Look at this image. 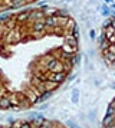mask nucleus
<instances>
[{"mask_svg":"<svg viewBox=\"0 0 115 128\" xmlns=\"http://www.w3.org/2000/svg\"><path fill=\"white\" fill-rule=\"evenodd\" d=\"M104 55H105V58H107L109 62H115V55L114 53H111V52H104Z\"/></svg>","mask_w":115,"mask_h":128,"instance_id":"6","label":"nucleus"},{"mask_svg":"<svg viewBox=\"0 0 115 128\" xmlns=\"http://www.w3.org/2000/svg\"><path fill=\"white\" fill-rule=\"evenodd\" d=\"M108 46H109V42H108L107 39L101 42V48H102V51H105V52H107V51H108Z\"/></svg>","mask_w":115,"mask_h":128,"instance_id":"8","label":"nucleus"},{"mask_svg":"<svg viewBox=\"0 0 115 128\" xmlns=\"http://www.w3.org/2000/svg\"><path fill=\"white\" fill-rule=\"evenodd\" d=\"M114 46H115V45H114Z\"/></svg>","mask_w":115,"mask_h":128,"instance_id":"23","label":"nucleus"},{"mask_svg":"<svg viewBox=\"0 0 115 128\" xmlns=\"http://www.w3.org/2000/svg\"><path fill=\"white\" fill-rule=\"evenodd\" d=\"M59 16H63V17H68V13H66V12H63V10H62V12H59Z\"/></svg>","mask_w":115,"mask_h":128,"instance_id":"17","label":"nucleus"},{"mask_svg":"<svg viewBox=\"0 0 115 128\" xmlns=\"http://www.w3.org/2000/svg\"><path fill=\"white\" fill-rule=\"evenodd\" d=\"M0 107L1 108H9L10 107V101L7 98H0Z\"/></svg>","mask_w":115,"mask_h":128,"instance_id":"3","label":"nucleus"},{"mask_svg":"<svg viewBox=\"0 0 115 128\" xmlns=\"http://www.w3.org/2000/svg\"><path fill=\"white\" fill-rule=\"evenodd\" d=\"M55 23H56V17H46L45 19V26H55Z\"/></svg>","mask_w":115,"mask_h":128,"instance_id":"2","label":"nucleus"},{"mask_svg":"<svg viewBox=\"0 0 115 128\" xmlns=\"http://www.w3.org/2000/svg\"><path fill=\"white\" fill-rule=\"evenodd\" d=\"M114 105H111L109 108H108V115H114Z\"/></svg>","mask_w":115,"mask_h":128,"instance_id":"12","label":"nucleus"},{"mask_svg":"<svg viewBox=\"0 0 115 128\" xmlns=\"http://www.w3.org/2000/svg\"><path fill=\"white\" fill-rule=\"evenodd\" d=\"M105 128H115V125H107Z\"/></svg>","mask_w":115,"mask_h":128,"instance_id":"21","label":"nucleus"},{"mask_svg":"<svg viewBox=\"0 0 115 128\" xmlns=\"http://www.w3.org/2000/svg\"><path fill=\"white\" fill-rule=\"evenodd\" d=\"M43 27H45V22H38V23H35V30H36V32L43 30Z\"/></svg>","mask_w":115,"mask_h":128,"instance_id":"7","label":"nucleus"},{"mask_svg":"<svg viewBox=\"0 0 115 128\" xmlns=\"http://www.w3.org/2000/svg\"><path fill=\"white\" fill-rule=\"evenodd\" d=\"M68 125H69V127H72V128H78V127H76V125L74 124V122H72V121H68Z\"/></svg>","mask_w":115,"mask_h":128,"instance_id":"18","label":"nucleus"},{"mask_svg":"<svg viewBox=\"0 0 115 128\" xmlns=\"http://www.w3.org/2000/svg\"><path fill=\"white\" fill-rule=\"evenodd\" d=\"M55 65H56V59H52V60L49 62V65H48V68H49V69H52L53 66H55Z\"/></svg>","mask_w":115,"mask_h":128,"instance_id":"11","label":"nucleus"},{"mask_svg":"<svg viewBox=\"0 0 115 128\" xmlns=\"http://www.w3.org/2000/svg\"><path fill=\"white\" fill-rule=\"evenodd\" d=\"M20 128H30V125H29L27 122H23V124H22V127H20Z\"/></svg>","mask_w":115,"mask_h":128,"instance_id":"19","label":"nucleus"},{"mask_svg":"<svg viewBox=\"0 0 115 128\" xmlns=\"http://www.w3.org/2000/svg\"><path fill=\"white\" fill-rule=\"evenodd\" d=\"M49 96H50V91H46V92H45V95L42 96V99H46V98H49Z\"/></svg>","mask_w":115,"mask_h":128,"instance_id":"14","label":"nucleus"},{"mask_svg":"<svg viewBox=\"0 0 115 128\" xmlns=\"http://www.w3.org/2000/svg\"><path fill=\"white\" fill-rule=\"evenodd\" d=\"M114 27H112V26H109V27H107V35H105V36H108V37H111V36H112V33H114Z\"/></svg>","mask_w":115,"mask_h":128,"instance_id":"9","label":"nucleus"},{"mask_svg":"<svg viewBox=\"0 0 115 128\" xmlns=\"http://www.w3.org/2000/svg\"><path fill=\"white\" fill-rule=\"evenodd\" d=\"M78 98H79V91H78V89H74V91H72V102L78 104Z\"/></svg>","mask_w":115,"mask_h":128,"instance_id":"5","label":"nucleus"},{"mask_svg":"<svg viewBox=\"0 0 115 128\" xmlns=\"http://www.w3.org/2000/svg\"><path fill=\"white\" fill-rule=\"evenodd\" d=\"M63 79H65V73H62V72L55 73V75L52 76V81H55V82H62Z\"/></svg>","mask_w":115,"mask_h":128,"instance_id":"1","label":"nucleus"},{"mask_svg":"<svg viewBox=\"0 0 115 128\" xmlns=\"http://www.w3.org/2000/svg\"><path fill=\"white\" fill-rule=\"evenodd\" d=\"M27 16H29L27 13H25V15H19V16H17V19H19V20H23V19H26Z\"/></svg>","mask_w":115,"mask_h":128,"instance_id":"13","label":"nucleus"},{"mask_svg":"<svg viewBox=\"0 0 115 128\" xmlns=\"http://www.w3.org/2000/svg\"><path fill=\"white\" fill-rule=\"evenodd\" d=\"M112 120H114V115H107V118L102 121V125H104V127H107V125H111Z\"/></svg>","mask_w":115,"mask_h":128,"instance_id":"4","label":"nucleus"},{"mask_svg":"<svg viewBox=\"0 0 115 128\" xmlns=\"http://www.w3.org/2000/svg\"><path fill=\"white\" fill-rule=\"evenodd\" d=\"M111 26H112V27L115 29V16L112 17V20H111Z\"/></svg>","mask_w":115,"mask_h":128,"instance_id":"20","label":"nucleus"},{"mask_svg":"<svg viewBox=\"0 0 115 128\" xmlns=\"http://www.w3.org/2000/svg\"><path fill=\"white\" fill-rule=\"evenodd\" d=\"M112 7H115V4H114V6H112Z\"/></svg>","mask_w":115,"mask_h":128,"instance_id":"22","label":"nucleus"},{"mask_svg":"<svg viewBox=\"0 0 115 128\" xmlns=\"http://www.w3.org/2000/svg\"><path fill=\"white\" fill-rule=\"evenodd\" d=\"M68 42L71 43V45H74V46H76V39H71V37H69V39H68Z\"/></svg>","mask_w":115,"mask_h":128,"instance_id":"15","label":"nucleus"},{"mask_svg":"<svg viewBox=\"0 0 115 128\" xmlns=\"http://www.w3.org/2000/svg\"><path fill=\"white\" fill-rule=\"evenodd\" d=\"M102 15H104V16H108V15H109V9H108L107 6L102 7Z\"/></svg>","mask_w":115,"mask_h":128,"instance_id":"10","label":"nucleus"},{"mask_svg":"<svg viewBox=\"0 0 115 128\" xmlns=\"http://www.w3.org/2000/svg\"><path fill=\"white\" fill-rule=\"evenodd\" d=\"M89 36H91V39H95V30H94V29L89 32Z\"/></svg>","mask_w":115,"mask_h":128,"instance_id":"16","label":"nucleus"}]
</instances>
